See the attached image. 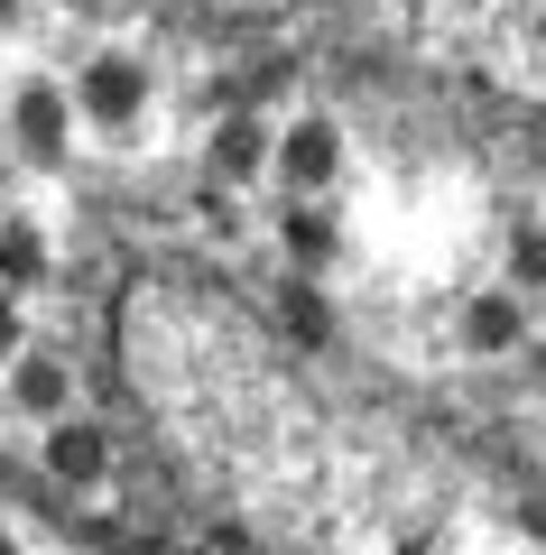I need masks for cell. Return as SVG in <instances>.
Segmentation results:
<instances>
[{"label": "cell", "mask_w": 546, "mask_h": 555, "mask_svg": "<svg viewBox=\"0 0 546 555\" xmlns=\"http://www.w3.org/2000/svg\"><path fill=\"white\" fill-rule=\"evenodd\" d=\"M0 555H20V546H10V537H0Z\"/></svg>", "instance_id": "13"}, {"label": "cell", "mask_w": 546, "mask_h": 555, "mask_svg": "<svg viewBox=\"0 0 546 555\" xmlns=\"http://www.w3.org/2000/svg\"><path fill=\"white\" fill-rule=\"evenodd\" d=\"M214 167H223V177H232V185H251L259 167H278V139H269V120L232 112V120H223V130H214Z\"/></svg>", "instance_id": "7"}, {"label": "cell", "mask_w": 546, "mask_h": 555, "mask_svg": "<svg viewBox=\"0 0 546 555\" xmlns=\"http://www.w3.org/2000/svg\"><path fill=\"white\" fill-rule=\"evenodd\" d=\"M528 361H537V389H546V334H537V343H528Z\"/></svg>", "instance_id": "12"}, {"label": "cell", "mask_w": 546, "mask_h": 555, "mask_svg": "<svg viewBox=\"0 0 546 555\" xmlns=\"http://www.w3.org/2000/svg\"><path fill=\"white\" fill-rule=\"evenodd\" d=\"M278 241H288L296 259H333V222L315 214V204H288V214H278Z\"/></svg>", "instance_id": "9"}, {"label": "cell", "mask_w": 546, "mask_h": 555, "mask_svg": "<svg viewBox=\"0 0 546 555\" xmlns=\"http://www.w3.org/2000/svg\"><path fill=\"white\" fill-rule=\"evenodd\" d=\"M139 102H149V75H139L130 56H93V65H84V83H75V112L102 120V130H130Z\"/></svg>", "instance_id": "3"}, {"label": "cell", "mask_w": 546, "mask_h": 555, "mask_svg": "<svg viewBox=\"0 0 546 555\" xmlns=\"http://www.w3.org/2000/svg\"><path fill=\"white\" fill-rule=\"evenodd\" d=\"M509 278H519V287H546V232H537V222L509 241Z\"/></svg>", "instance_id": "10"}, {"label": "cell", "mask_w": 546, "mask_h": 555, "mask_svg": "<svg viewBox=\"0 0 546 555\" xmlns=\"http://www.w3.org/2000/svg\"><path fill=\"white\" fill-rule=\"evenodd\" d=\"M0 398H10L20 416H38V426H56V416H75V371L38 343V352H20L10 371H0Z\"/></svg>", "instance_id": "1"}, {"label": "cell", "mask_w": 546, "mask_h": 555, "mask_svg": "<svg viewBox=\"0 0 546 555\" xmlns=\"http://www.w3.org/2000/svg\"><path fill=\"white\" fill-rule=\"evenodd\" d=\"M333 167H343V139H333V120H296V130H278V185L315 195V185H333Z\"/></svg>", "instance_id": "5"}, {"label": "cell", "mask_w": 546, "mask_h": 555, "mask_svg": "<svg viewBox=\"0 0 546 555\" xmlns=\"http://www.w3.org/2000/svg\"><path fill=\"white\" fill-rule=\"evenodd\" d=\"M464 343H472V352H519V343H528L519 297H472L464 306Z\"/></svg>", "instance_id": "8"}, {"label": "cell", "mask_w": 546, "mask_h": 555, "mask_svg": "<svg viewBox=\"0 0 546 555\" xmlns=\"http://www.w3.org/2000/svg\"><path fill=\"white\" fill-rule=\"evenodd\" d=\"M56 278V250L28 214H0V287H47Z\"/></svg>", "instance_id": "6"}, {"label": "cell", "mask_w": 546, "mask_h": 555, "mask_svg": "<svg viewBox=\"0 0 546 555\" xmlns=\"http://www.w3.org/2000/svg\"><path fill=\"white\" fill-rule=\"evenodd\" d=\"M47 473H56L65 491H102V481H112V436H102L93 416H56V426H47Z\"/></svg>", "instance_id": "4"}, {"label": "cell", "mask_w": 546, "mask_h": 555, "mask_svg": "<svg viewBox=\"0 0 546 555\" xmlns=\"http://www.w3.org/2000/svg\"><path fill=\"white\" fill-rule=\"evenodd\" d=\"M20 334H28V324H20V287H0V371H10V361L28 352Z\"/></svg>", "instance_id": "11"}, {"label": "cell", "mask_w": 546, "mask_h": 555, "mask_svg": "<svg viewBox=\"0 0 546 555\" xmlns=\"http://www.w3.org/2000/svg\"><path fill=\"white\" fill-rule=\"evenodd\" d=\"M10 139H20L38 167H56L65 139H75V93H56V83H20V102H10Z\"/></svg>", "instance_id": "2"}]
</instances>
